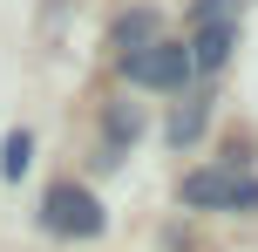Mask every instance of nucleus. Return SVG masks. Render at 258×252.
Masks as SVG:
<instances>
[{
    "mask_svg": "<svg viewBox=\"0 0 258 252\" xmlns=\"http://www.w3.org/2000/svg\"><path fill=\"white\" fill-rule=\"evenodd\" d=\"M177 198L190 205V212H258V177L211 164V171H190V177H183Z\"/></svg>",
    "mask_w": 258,
    "mask_h": 252,
    "instance_id": "f257e3e1",
    "label": "nucleus"
},
{
    "mask_svg": "<svg viewBox=\"0 0 258 252\" xmlns=\"http://www.w3.org/2000/svg\"><path fill=\"white\" fill-rule=\"evenodd\" d=\"M41 225L54 232V239H102V205H95V191L82 184H48V198H41Z\"/></svg>",
    "mask_w": 258,
    "mask_h": 252,
    "instance_id": "f03ea898",
    "label": "nucleus"
},
{
    "mask_svg": "<svg viewBox=\"0 0 258 252\" xmlns=\"http://www.w3.org/2000/svg\"><path fill=\"white\" fill-rule=\"evenodd\" d=\"M122 75L136 89H183L190 82V48L183 41H150V48L122 55Z\"/></svg>",
    "mask_w": 258,
    "mask_h": 252,
    "instance_id": "7ed1b4c3",
    "label": "nucleus"
},
{
    "mask_svg": "<svg viewBox=\"0 0 258 252\" xmlns=\"http://www.w3.org/2000/svg\"><path fill=\"white\" fill-rule=\"evenodd\" d=\"M109 41H116L122 55H136V48H150V41H163L156 7H122V14H116V27H109Z\"/></svg>",
    "mask_w": 258,
    "mask_h": 252,
    "instance_id": "20e7f679",
    "label": "nucleus"
},
{
    "mask_svg": "<svg viewBox=\"0 0 258 252\" xmlns=\"http://www.w3.org/2000/svg\"><path fill=\"white\" fill-rule=\"evenodd\" d=\"M231 41H238V27H197V41H190V75H218V68L231 62Z\"/></svg>",
    "mask_w": 258,
    "mask_h": 252,
    "instance_id": "39448f33",
    "label": "nucleus"
},
{
    "mask_svg": "<svg viewBox=\"0 0 258 252\" xmlns=\"http://www.w3.org/2000/svg\"><path fill=\"white\" fill-rule=\"evenodd\" d=\"M204 123H211V95H197V103H183L177 116H170V143H177V150H190L197 136H204Z\"/></svg>",
    "mask_w": 258,
    "mask_h": 252,
    "instance_id": "423d86ee",
    "label": "nucleus"
},
{
    "mask_svg": "<svg viewBox=\"0 0 258 252\" xmlns=\"http://www.w3.org/2000/svg\"><path fill=\"white\" fill-rule=\"evenodd\" d=\"M27 157H34V136L7 130V143H0V177H27Z\"/></svg>",
    "mask_w": 258,
    "mask_h": 252,
    "instance_id": "0eeeda50",
    "label": "nucleus"
},
{
    "mask_svg": "<svg viewBox=\"0 0 258 252\" xmlns=\"http://www.w3.org/2000/svg\"><path fill=\"white\" fill-rule=\"evenodd\" d=\"M197 27H238V0H197Z\"/></svg>",
    "mask_w": 258,
    "mask_h": 252,
    "instance_id": "6e6552de",
    "label": "nucleus"
}]
</instances>
